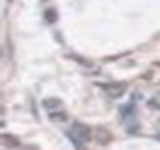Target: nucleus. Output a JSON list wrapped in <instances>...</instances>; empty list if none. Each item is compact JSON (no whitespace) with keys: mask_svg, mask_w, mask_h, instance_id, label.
Segmentation results:
<instances>
[{"mask_svg":"<svg viewBox=\"0 0 160 150\" xmlns=\"http://www.w3.org/2000/svg\"><path fill=\"white\" fill-rule=\"evenodd\" d=\"M92 134L94 132L86 126V124H80V122H76L74 128L70 130V138H72L78 146H80V142H88V140H92Z\"/></svg>","mask_w":160,"mask_h":150,"instance_id":"nucleus-1","label":"nucleus"},{"mask_svg":"<svg viewBox=\"0 0 160 150\" xmlns=\"http://www.w3.org/2000/svg\"><path fill=\"white\" fill-rule=\"evenodd\" d=\"M0 142H2L6 148H16V146H20V138L14 136V134H8V132L0 134Z\"/></svg>","mask_w":160,"mask_h":150,"instance_id":"nucleus-2","label":"nucleus"},{"mask_svg":"<svg viewBox=\"0 0 160 150\" xmlns=\"http://www.w3.org/2000/svg\"><path fill=\"white\" fill-rule=\"evenodd\" d=\"M96 142H100V144H108L110 140H112V134L108 132L106 128H96Z\"/></svg>","mask_w":160,"mask_h":150,"instance_id":"nucleus-3","label":"nucleus"},{"mask_svg":"<svg viewBox=\"0 0 160 150\" xmlns=\"http://www.w3.org/2000/svg\"><path fill=\"white\" fill-rule=\"evenodd\" d=\"M124 90H126V88H124L122 84H116V86H106V94H108L110 98H118V96H122V94H124Z\"/></svg>","mask_w":160,"mask_h":150,"instance_id":"nucleus-4","label":"nucleus"},{"mask_svg":"<svg viewBox=\"0 0 160 150\" xmlns=\"http://www.w3.org/2000/svg\"><path fill=\"white\" fill-rule=\"evenodd\" d=\"M42 106L46 108L48 112H54L56 108H60V100H58V98H46V100L42 102Z\"/></svg>","mask_w":160,"mask_h":150,"instance_id":"nucleus-5","label":"nucleus"},{"mask_svg":"<svg viewBox=\"0 0 160 150\" xmlns=\"http://www.w3.org/2000/svg\"><path fill=\"white\" fill-rule=\"evenodd\" d=\"M48 116H50V120H54V122H64V120H68V116H66V112H48Z\"/></svg>","mask_w":160,"mask_h":150,"instance_id":"nucleus-6","label":"nucleus"},{"mask_svg":"<svg viewBox=\"0 0 160 150\" xmlns=\"http://www.w3.org/2000/svg\"><path fill=\"white\" fill-rule=\"evenodd\" d=\"M44 18H46L50 24H52V22H56V12H54V10L50 8V10H46V12H44Z\"/></svg>","mask_w":160,"mask_h":150,"instance_id":"nucleus-7","label":"nucleus"},{"mask_svg":"<svg viewBox=\"0 0 160 150\" xmlns=\"http://www.w3.org/2000/svg\"><path fill=\"white\" fill-rule=\"evenodd\" d=\"M150 106H152V108H160V92L154 94V96L150 98Z\"/></svg>","mask_w":160,"mask_h":150,"instance_id":"nucleus-8","label":"nucleus"}]
</instances>
